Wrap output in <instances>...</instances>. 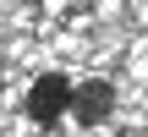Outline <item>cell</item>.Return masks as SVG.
I'll use <instances>...</instances> for the list:
<instances>
[{"label":"cell","mask_w":148,"mask_h":137,"mask_svg":"<svg viewBox=\"0 0 148 137\" xmlns=\"http://www.w3.org/2000/svg\"><path fill=\"white\" fill-rule=\"evenodd\" d=\"M66 104H71V88H66V77H38L33 82V93H27V115L33 121H55V115H66Z\"/></svg>","instance_id":"1"},{"label":"cell","mask_w":148,"mask_h":137,"mask_svg":"<svg viewBox=\"0 0 148 137\" xmlns=\"http://www.w3.org/2000/svg\"><path fill=\"white\" fill-rule=\"evenodd\" d=\"M115 137H143V132H115Z\"/></svg>","instance_id":"3"},{"label":"cell","mask_w":148,"mask_h":137,"mask_svg":"<svg viewBox=\"0 0 148 137\" xmlns=\"http://www.w3.org/2000/svg\"><path fill=\"white\" fill-rule=\"evenodd\" d=\"M110 110H115V88H110V82H82V88L71 93V115H77L82 126H104Z\"/></svg>","instance_id":"2"}]
</instances>
